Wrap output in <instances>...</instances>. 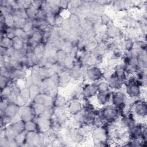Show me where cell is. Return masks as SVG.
Returning <instances> with one entry per match:
<instances>
[{"label":"cell","instance_id":"6da1fadb","mask_svg":"<svg viewBox=\"0 0 147 147\" xmlns=\"http://www.w3.org/2000/svg\"><path fill=\"white\" fill-rule=\"evenodd\" d=\"M145 86L140 81L137 80L134 76H130L127 78L124 84V91L130 99H136L141 98L143 92V88Z\"/></svg>","mask_w":147,"mask_h":147},{"label":"cell","instance_id":"7a4b0ae2","mask_svg":"<svg viewBox=\"0 0 147 147\" xmlns=\"http://www.w3.org/2000/svg\"><path fill=\"white\" fill-rule=\"evenodd\" d=\"M98 115L107 124L118 121L122 115L120 111L112 105H107L98 109Z\"/></svg>","mask_w":147,"mask_h":147},{"label":"cell","instance_id":"3957f363","mask_svg":"<svg viewBox=\"0 0 147 147\" xmlns=\"http://www.w3.org/2000/svg\"><path fill=\"white\" fill-rule=\"evenodd\" d=\"M25 131V122L20 119L10 123L3 129H1V137H5L9 139H14L18 134Z\"/></svg>","mask_w":147,"mask_h":147},{"label":"cell","instance_id":"277c9868","mask_svg":"<svg viewBox=\"0 0 147 147\" xmlns=\"http://www.w3.org/2000/svg\"><path fill=\"white\" fill-rule=\"evenodd\" d=\"M130 111L134 115L136 119L145 121L147 115V106L146 100L143 98L134 99L131 104Z\"/></svg>","mask_w":147,"mask_h":147},{"label":"cell","instance_id":"5b68a950","mask_svg":"<svg viewBox=\"0 0 147 147\" xmlns=\"http://www.w3.org/2000/svg\"><path fill=\"white\" fill-rule=\"evenodd\" d=\"M84 79L88 81V82L95 83L104 80L103 69L98 65L88 66Z\"/></svg>","mask_w":147,"mask_h":147},{"label":"cell","instance_id":"8992f818","mask_svg":"<svg viewBox=\"0 0 147 147\" xmlns=\"http://www.w3.org/2000/svg\"><path fill=\"white\" fill-rule=\"evenodd\" d=\"M66 133L69 140L74 143H81L85 140L86 133L82 127L69 126Z\"/></svg>","mask_w":147,"mask_h":147},{"label":"cell","instance_id":"52a82bcc","mask_svg":"<svg viewBox=\"0 0 147 147\" xmlns=\"http://www.w3.org/2000/svg\"><path fill=\"white\" fill-rule=\"evenodd\" d=\"M97 93V83L87 82L82 84V97L81 100L87 102L94 98Z\"/></svg>","mask_w":147,"mask_h":147},{"label":"cell","instance_id":"ba28073f","mask_svg":"<svg viewBox=\"0 0 147 147\" xmlns=\"http://www.w3.org/2000/svg\"><path fill=\"white\" fill-rule=\"evenodd\" d=\"M18 116L20 119L24 122H27L36 119V115L31 104L21 106L19 110Z\"/></svg>","mask_w":147,"mask_h":147},{"label":"cell","instance_id":"9c48e42d","mask_svg":"<svg viewBox=\"0 0 147 147\" xmlns=\"http://www.w3.org/2000/svg\"><path fill=\"white\" fill-rule=\"evenodd\" d=\"M84 106V103L81 99H70L65 107L67 112L70 116L80 113Z\"/></svg>","mask_w":147,"mask_h":147},{"label":"cell","instance_id":"30bf717a","mask_svg":"<svg viewBox=\"0 0 147 147\" xmlns=\"http://www.w3.org/2000/svg\"><path fill=\"white\" fill-rule=\"evenodd\" d=\"M111 98V91H110L104 92H98L94 98L95 99L96 103L102 107L110 103Z\"/></svg>","mask_w":147,"mask_h":147},{"label":"cell","instance_id":"8fae6325","mask_svg":"<svg viewBox=\"0 0 147 147\" xmlns=\"http://www.w3.org/2000/svg\"><path fill=\"white\" fill-rule=\"evenodd\" d=\"M38 130L41 133H48L51 129V119H45L41 117L36 118Z\"/></svg>","mask_w":147,"mask_h":147},{"label":"cell","instance_id":"7c38bea8","mask_svg":"<svg viewBox=\"0 0 147 147\" xmlns=\"http://www.w3.org/2000/svg\"><path fill=\"white\" fill-rule=\"evenodd\" d=\"M59 86L65 87L67 86L71 80L72 78L69 74V68H65L61 72L59 73Z\"/></svg>","mask_w":147,"mask_h":147},{"label":"cell","instance_id":"4fadbf2b","mask_svg":"<svg viewBox=\"0 0 147 147\" xmlns=\"http://www.w3.org/2000/svg\"><path fill=\"white\" fill-rule=\"evenodd\" d=\"M46 44L44 43H40L36 44L34 47L33 49V52L34 55L37 57L38 59H40L41 57H42L46 55Z\"/></svg>","mask_w":147,"mask_h":147},{"label":"cell","instance_id":"5bb4252c","mask_svg":"<svg viewBox=\"0 0 147 147\" xmlns=\"http://www.w3.org/2000/svg\"><path fill=\"white\" fill-rule=\"evenodd\" d=\"M68 102L67 99L64 96L58 94L53 98V107L55 108H65Z\"/></svg>","mask_w":147,"mask_h":147},{"label":"cell","instance_id":"9a60e30c","mask_svg":"<svg viewBox=\"0 0 147 147\" xmlns=\"http://www.w3.org/2000/svg\"><path fill=\"white\" fill-rule=\"evenodd\" d=\"M71 99H81L82 97V84L74 86L70 92Z\"/></svg>","mask_w":147,"mask_h":147},{"label":"cell","instance_id":"2e32d148","mask_svg":"<svg viewBox=\"0 0 147 147\" xmlns=\"http://www.w3.org/2000/svg\"><path fill=\"white\" fill-rule=\"evenodd\" d=\"M25 131H39L37 122L36 119L25 122Z\"/></svg>","mask_w":147,"mask_h":147},{"label":"cell","instance_id":"e0dca14e","mask_svg":"<svg viewBox=\"0 0 147 147\" xmlns=\"http://www.w3.org/2000/svg\"><path fill=\"white\" fill-rule=\"evenodd\" d=\"M98 92H104L111 91L106 80H102L97 82Z\"/></svg>","mask_w":147,"mask_h":147},{"label":"cell","instance_id":"ac0fdd59","mask_svg":"<svg viewBox=\"0 0 147 147\" xmlns=\"http://www.w3.org/2000/svg\"><path fill=\"white\" fill-rule=\"evenodd\" d=\"M55 114V107H46L42 113L38 117H41L45 119H51Z\"/></svg>","mask_w":147,"mask_h":147},{"label":"cell","instance_id":"d6986e66","mask_svg":"<svg viewBox=\"0 0 147 147\" xmlns=\"http://www.w3.org/2000/svg\"><path fill=\"white\" fill-rule=\"evenodd\" d=\"M13 40H11L5 36H1V47L6 49L13 48Z\"/></svg>","mask_w":147,"mask_h":147},{"label":"cell","instance_id":"ffe728a7","mask_svg":"<svg viewBox=\"0 0 147 147\" xmlns=\"http://www.w3.org/2000/svg\"><path fill=\"white\" fill-rule=\"evenodd\" d=\"M29 88L30 92L31 100H32L35 96H36L37 95H38L41 92L40 86V85H38V84H33L29 87Z\"/></svg>","mask_w":147,"mask_h":147},{"label":"cell","instance_id":"44dd1931","mask_svg":"<svg viewBox=\"0 0 147 147\" xmlns=\"http://www.w3.org/2000/svg\"><path fill=\"white\" fill-rule=\"evenodd\" d=\"M57 59H58V63L60 64L64 65V62L65 61V59L67 57L68 53L64 51L63 49H59L57 51Z\"/></svg>","mask_w":147,"mask_h":147},{"label":"cell","instance_id":"7402d4cb","mask_svg":"<svg viewBox=\"0 0 147 147\" xmlns=\"http://www.w3.org/2000/svg\"><path fill=\"white\" fill-rule=\"evenodd\" d=\"M25 41L22 40L21 38L16 37L13 39V48L16 51H19L24 48L25 46Z\"/></svg>","mask_w":147,"mask_h":147},{"label":"cell","instance_id":"603a6c76","mask_svg":"<svg viewBox=\"0 0 147 147\" xmlns=\"http://www.w3.org/2000/svg\"><path fill=\"white\" fill-rule=\"evenodd\" d=\"M99 18H100V24L102 26H105L106 27L110 25L111 18L106 13H104L102 14H101L99 16Z\"/></svg>","mask_w":147,"mask_h":147},{"label":"cell","instance_id":"cb8c5ba5","mask_svg":"<svg viewBox=\"0 0 147 147\" xmlns=\"http://www.w3.org/2000/svg\"><path fill=\"white\" fill-rule=\"evenodd\" d=\"M25 11L28 19L33 20L36 17L38 10H36L34 7H33L32 6H31L29 8L25 9Z\"/></svg>","mask_w":147,"mask_h":147},{"label":"cell","instance_id":"d4e9b609","mask_svg":"<svg viewBox=\"0 0 147 147\" xmlns=\"http://www.w3.org/2000/svg\"><path fill=\"white\" fill-rule=\"evenodd\" d=\"M4 22L5 24L8 28H14L15 20L12 16V14H9L5 17L4 18Z\"/></svg>","mask_w":147,"mask_h":147},{"label":"cell","instance_id":"484cf974","mask_svg":"<svg viewBox=\"0 0 147 147\" xmlns=\"http://www.w3.org/2000/svg\"><path fill=\"white\" fill-rule=\"evenodd\" d=\"M11 80V79L8 77L1 75V77H0L1 89L2 90L4 88H5L6 87H7L9 84Z\"/></svg>","mask_w":147,"mask_h":147},{"label":"cell","instance_id":"4316f807","mask_svg":"<svg viewBox=\"0 0 147 147\" xmlns=\"http://www.w3.org/2000/svg\"><path fill=\"white\" fill-rule=\"evenodd\" d=\"M27 19L24 18H19L15 21V24L14 26V28H21L23 29L26 22Z\"/></svg>","mask_w":147,"mask_h":147}]
</instances>
